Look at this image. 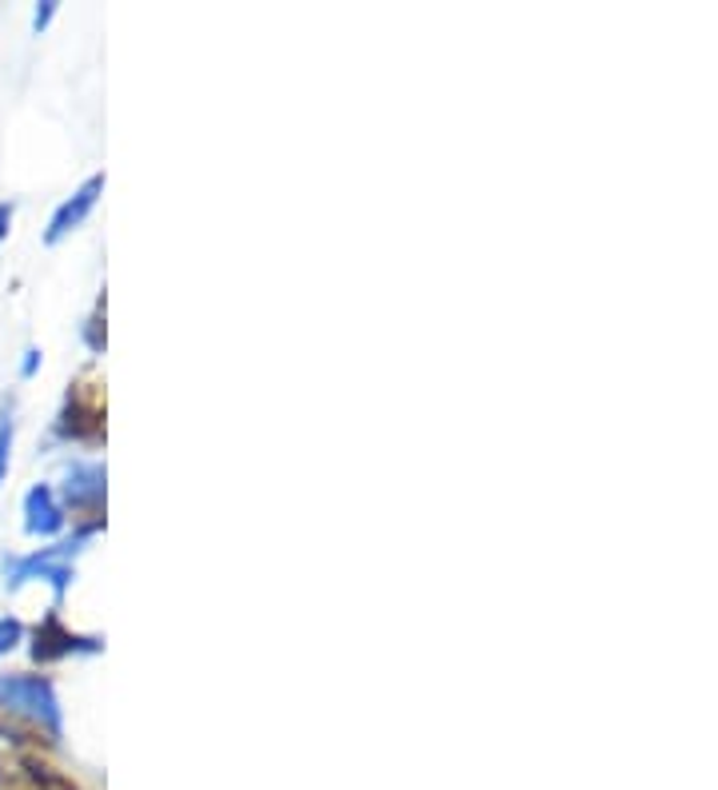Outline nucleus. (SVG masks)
<instances>
[{
	"label": "nucleus",
	"instance_id": "7",
	"mask_svg": "<svg viewBox=\"0 0 718 790\" xmlns=\"http://www.w3.org/2000/svg\"><path fill=\"white\" fill-rule=\"evenodd\" d=\"M24 356H28V360H24V375H33L36 372V360H40V351H24Z\"/></svg>",
	"mask_w": 718,
	"mask_h": 790
},
{
	"label": "nucleus",
	"instance_id": "1",
	"mask_svg": "<svg viewBox=\"0 0 718 790\" xmlns=\"http://www.w3.org/2000/svg\"><path fill=\"white\" fill-rule=\"evenodd\" d=\"M0 710L28 715L33 722H45L48 731L60 734V710L52 698V686L36 674H4L0 679Z\"/></svg>",
	"mask_w": 718,
	"mask_h": 790
},
{
	"label": "nucleus",
	"instance_id": "8",
	"mask_svg": "<svg viewBox=\"0 0 718 790\" xmlns=\"http://www.w3.org/2000/svg\"><path fill=\"white\" fill-rule=\"evenodd\" d=\"M48 16H52V4H45V9L36 12V28H45V24H48Z\"/></svg>",
	"mask_w": 718,
	"mask_h": 790
},
{
	"label": "nucleus",
	"instance_id": "5",
	"mask_svg": "<svg viewBox=\"0 0 718 790\" xmlns=\"http://www.w3.org/2000/svg\"><path fill=\"white\" fill-rule=\"evenodd\" d=\"M16 639H21V623L16 619H0V655L12 651Z\"/></svg>",
	"mask_w": 718,
	"mask_h": 790
},
{
	"label": "nucleus",
	"instance_id": "6",
	"mask_svg": "<svg viewBox=\"0 0 718 790\" xmlns=\"http://www.w3.org/2000/svg\"><path fill=\"white\" fill-rule=\"evenodd\" d=\"M9 220H12V208L9 204H0V240L9 236Z\"/></svg>",
	"mask_w": 718,
	"mask_h": 790
},
{
	"label": "nucleus",
	"instance_id": "2",
	"mask_svg": "<svg viewBox=\"0 0 718 790\" xmlns=\"http://www.w3.org/2000/svg\"><path fill=\"white\" fill-rule=\"evenodd\" d=\"M100 188H105V176H93V180H88V184H84L81 192H76V196L60 204L57 216H52V228H48V244H57L60 236L72 232V228H76V224H81L84 216L93 212L96 196H100Z\"/></svg>",
	"mask_w": 718,
	"mask_h": 790
},
{
	"label": "nucleus",
	"instance_id": "3",
	"mask_svg": "<svg viewBox=\"0 0 718 790\" xmlns=\"http://www.w3.org/2000/svg\"><path fill=\"white\" fill-rule=\"evenodd\" d=\"M24 512H28V531L33 535H52V531H60V524H64V515H60L57 500H52V491L48 488L28 491Z\"/></svg>",
	"mask_w": 718,
	"mask_h": 790
},
{
	"label": "nucleus",
	"instance_id": "4",
	"mask_svg": "<svg viewBox=\"0 0 718 790\" xmlns=\"http://www.w3.org/2000/svg\"><path fill=\"white\" fill-rule=\"evenodd\" d=\"M9 452H12V419L9 411H0V483H4V471H9Z\"/></svg>",
	"mask_w": 718,
	"mask_h": 790
}]
</instances>
